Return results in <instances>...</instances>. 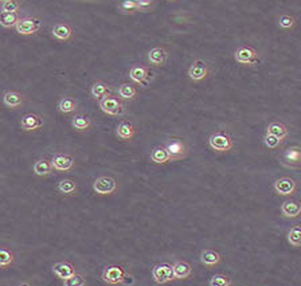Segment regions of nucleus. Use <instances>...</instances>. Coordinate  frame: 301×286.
I'll list each match as a JSON object with an SVG mask.
<instances>
[{
    "label": "nucleus",
    "instance_id": "f257e3e1",
    "mask_svg": "<svg viewBox=\"0 0 301 286\" xmlns=\"http://www.w3.org/2000/svg\"><path fill=\"white\" fill-rule=\"evenodd\" d=\"M209 145L214 152L226 153L234 148V141L226 131H217L209 137Z\"/></svg>",
    "mask_w": 301,
    "mask_h": 286
},
{
    "label": "nucleus",
    "instance_id": "f03ea898",
    "mask_svg": "<svg viewBox=\"0 0 301 286\" xmlns=\"http://www.w3.org/2000/svg\"><path fill=\"white\" fill-rule=\"evenodd\" d=\"M100 109L108 116L118 117L125 113V106L121 102V100L114 97L112 94H106L105 97L100 100Z\"/></svg>",
    "mask_w": 301,
    "mask_h": 286
},
{
    "label": "nucleus",
    "instance_id": "7ed1b4c3",
    "mask_svg": "<svg viewBox=\"0 0 301 286\" xmlns=\"http://www.w3.org/2000/svg\"><path fill=\"white\" fill-rule=\"evenodd\" d=\"M102 281L109 283V285H118V283H124L125 279L128 278V274H126L125 269L120 265H108L105 266L104 270H102Z\"/></svg>",
    "mask_w": 301,
    "mask_h": 286
},
{
    "label": "nucleus",
    "instance_id": "20e7f679",
    "mask_svg": "<svg viewBox=\"0 0 301 286\" xmlns=\"http://www.w3.org/2000/svg\"><path fill=\"white\" fill-rule=\"evenodd\" d=\"M117 189V181L116 179L108 175H102L98 176L96 180L93 181V191L96 192L98 196H108L116 192Z\"/></svg>",
    "mask_w": 301,
    "mask_h": 286
},
{
    "label": "nucleus",
    "instance_id": "39448f33",
    "mask_svg": "<svg viewBox=\"0 0 301 286\" xmlns=\"http://www.w3.org/2000/svg\"><path fill=\"white\" fill-rule=\"evenodd\" d=\"M164 147H166L168 155L171 157V161L182 160L188 155V145L182 139H176V137L168 139Z\"/></svg>",
    "mask_w": 301,
    "mask_h": 286
},
{
    "label": "nucleus",
    "instance_id": "423d86ee",
    "mask_svg": "<svg viewBox=\"0 0 301 286\" xmlns=\"http://www.w3.org/2000/svg\"><path fill=\"white\" fill-rule=\"evenodd\" d=\"M41 26H42V21L38 17H26L21 18L14 27H15V31L18 34L33 35L37 34L41 29Z\"/></svg>",
    "mask_w": 301,
    "mask_h": 286
},
{
    "label": "nucleus",
    "instance_id": "0eeeda50",
    "mask_svg": "<svg viewBox=\"0 0 301 286\" xmlns=\"http://www.w3.org/2000/svg\"><path fill=\"white\" fill-rule=\"evenodd\" d=\"M51 165L53 169L57 172H69L73 171L75 165L74 156L70 153H65V152H58L53 156L51 159Z\"/></svg>",
    "mask_w": 301,
    "mask_h": 286
},
{
    "label": "nucleus",
    "instance_id": "6e6552de",
    "mask_svg": "<svg viewBox=\"0 0 301 286\" xmlns=\"http://www.w3.org/2000/svg\"><path fill=\"white\" fill-rule=\"evenodd\" d=\"M234 59L241 65L246 66H254L259 62L258 51L250 46H241L238 47L234 53Z\"/></svg>",
    "mask_w": 301,
    "mask_h": 286
},
{
    "label": "nucleus",
    "instance_id": "1a4fd4ad",
    "mask_svg": "<svg viewBox=\"0 0 301 286\" xmlns=\"http://www.w3.org/2000/svg\"><path fill=\"white\" fill-rule=\"evenodd\" d=\"M152 278H154V281L156 283H162V285L175 281V275H174V269H172L171 263L162 262V263H158V265L154 266Z\"/></svg>",
    "mask_w": 301,
    "mask_h": 286
},
{
    "label": "nucleus",
    "instance_id": "9d476101",
    "mask_svg": "<svg viewBox=\"0 0 301 286\" xmlns=\"http://www.w3.org/2000/svg\"><path fill=\"white\" fill-rule=\"evenodd\" d=\"M273 189L277 195H281V196H292L296 194L297 183L294 179L289 176L278 177L273 183Z\"/></svg>",
    "mask_w": 301,
    "mask_h": 286
},
{
    "label": "nucleus",
    "instance_id": "9b49d317",
    "mask_svg": "<svg viewBox=\"0 0 301 286\" xmlns=\"http://www.w3.org/2000/svg\"><path fill=\"white\" fill-rule=\"evenodd\" d=\"M281 164L286 168H298L301 165V149L298 145L286 148L281 155Z\"/></svg>",
    "mask_w": 301,
    "mask_h": 286
},
{
    "label": "nucleus",
    "instance_id": "f8f14e48",
    "mask_svg": "<svg viewBox=\"0 0 301 286\" xmlns=\"http://www.w3.org/2000/svg\"><path fill=\"white\" fill-rule=\"evenodd\" d=\"M188 78L194 82H202L203 80H206L210 74V69L207 66V63L202 59H198L195 62L191 63V66L187 70Z\"/></svg>",
    "mask_w": 301,
    "mask_h": 286
},
{
    "label": "nucleus",
    "instance_id": "ddd939ff",
    "mask_svg": "<svg viewBox=\"0 0 301 286\" xmlns=\"http://www.w3.org/2000/svg\"><path fill=\"white\" fill-rule=\"evenodd\" d=\"M43 126V118L37 113H26L21 120L23 132H37Z\"/></svg>",
    "mask_w": 301,
    "mask_h": 286
},
{
    "label": "nucleus",
    "instance_id": "4468645a",
    "mask_svg": "<svg viewBox=\"0 0 301 286\" xmlns=\"http://www.w3.org/2000/svg\"><path fill=\"white\" fill-rule=\"evenodd\" d=\"M149 69L146 66H142V65H133L129 69L130 80L133 81L134 84L142 86V88H145L149 82Z\"/></svg>",
    "mask_w": 301,
    "mask_h": 286
},
{
    "label": "nucleus",
    "instance_id": "2eb2a0df",
    "mask_svg": "<svg viewBox=\"0 0 301 286\" xmlns=\"http://www.w3.org/2000/svg\"><path fill=\"white\" fill-rule=\"evenodd\" d=\"M51 34L54 37L57 41L59 42H67L70 41L71 37H73V29L69 23H65V22H58L53 26L51 29Z\"/></svg>",
    "mask_w": 301,
    "mask_h": 286
},
{
    "label": "nucleus",
    "instance_id": "dca6fc26",
    "mask_svg": "<svg viewBox=\"0 0 301 286\" xmlns=\"http://www.w3.org/2000/svg\"><path fill=\"white\" fill-rule=\"evenodd\" d=\"M2 100H3V104L10 109H18L25 102L23 94L21 92H17V90H7V92H5L3 96H2Z\"/></svg>",
    "mask_w": 301,
    "mask_h": 286
},
{
    "label": "nucleus",
    "instance_id": "f3484780",
    "mask_svg": "<svg viewBox=\"0 0 301 286\" xmlns=\"http://www.w3.org/2000/svg\"><path fill=\"white\" fill-rule=\"evenodd\" d=\"M281 214L284 218L296 219L301 215V203L298 200L288 199L281 204Z\"/></svg>",
    "mask_w": 301,
    "mask_h": 286
},
{
    "label": "nucleus",
    "instance_id": "a211bd4d",
    "mask_svg": "<svg viewBox=\"0 0 301 286\" xmlns=\"http://www.w3.org/2000/svg\"><path fill=\"white\" fill-rule=\"evenodd\" d=\"M222 261V255L217 250H213V248H205L202 250L201 252V263L206 267H215L221 263Z\"/></svg>",
    "mask_w": 301,
    "mask_h": 286
},
{
    "label": "nucleus",
    "instance_id": "6ab92c4d",
    "mask_svg": "<svg viewBox=\"0 0 301 286\" xmlns=\"http://www.w3.org/2000/svg\"><path fill=\"white\" fill-rule=\"evenodd\" d=\"M168 58V53L164 47H154L150 49L149 53H148V61L152 66H156V68H160V66H164L166 62H167Z\"/></svg>",
    "mask_w": 301,
    "mask_h": 286
},
{
    "label": "nucleus",
    "instance_id": "aec40b11",
    "mask_svg": "<svg viewBox=\"0 0 301 286\" xmlns=\"http://www.w3.org/2000/svg\"><path fill=\"white\" fill-rule=\"evenodd\" d=\"M53 273H54L55 277L63 281V279L71 277L75 273V267L71 265L70 262L61 261L53 265Z\"/></svg>",
    "mask_w": 301,
    "mask_h": 286
},
{
    "label": "nucleus",
    "instance_id": "412c9836",
    "mask_svg": "<svg viewBox=\"0 0 301 286\" xmlns=\"http://www.w3.org/2000/svg\"><path fill=\"white\" fill-rule=\"evenodd\" d=\"M116 135H117L118 139L122 140V141H130V140L134 137V135H136V129H134L132 122L124 120V121H121L117 125Z\"/></svg>",
    "mask_w": 301,
    "mask_h": 286
},
{
    "label": "nucleus",
    "instance_id": "4be33fe9",
    "mask_svg": "<svg viewBox=\"0 0 301 286\" xmlns=\"http://www.w3.org/2000/svg\"><path fill=\"white\" fill-rule=\"evenodd\" d=\"M33 171L34 173L37 175V176H49L53 173V165H51V160L46 159V157H43V159H38L33 165Z\"/></svg>",
    "mask_w": 301,
    "mask_h": 286
},
{
    "label": "nucleus",
    "instance_id": "5701e85b",
    "mask_svg": "<svg viewBox=\"0 0 301 286\" xmlns=\"http://www.w3.org/2000/svg\"><path fill=\"white\" fill-rule=\"evenodd\" d=\"M172 269H174V275H175V279H186L191 275L193 273V267L188 263L187 261H176L174 265H172Z\"/></svg>",
    "mask_w": 301,
    "mask_h": 286
},
{
    "label": "nucleus",
    "instance_id": "b1692460",
    "mask_svg": "<svg viewBox=\"0 0 301 286\" xmlns=\"http://www.w3.org/2000/svg\"><path fill=\"white\" fill-rule=\"evenodd\" d=\"M93 122L92 120L85 116V114H75L74 117L71 118V126L73 129L77 132H86L92 128Z\"/></svg>",
    "mask_w": 301,
    "mask_h": 286
},
{
    "label": "nucleus",
    "instance_id": "393cba45",
    "mask_svg": "<svg viewBox=\"0 0 301 286\" xmlns=\"http://www.w3.org/2000/svg\"><path fill=\"white\" fill-rule=\"evenodd\" d=\"M266 133H270V135L276 136L278 139H281L284 141V139H286L289 135V129L288 126L282 124L280 121H273L270 122L266 128Z\"/></svg>",
    "mask_w": 301,
    "mask_h": 286
},
{
    "label": "nucleus",
    "instance_id": "a878e982",
    "mask_svg": "<svg viewBox=\"0 0 301 286\" xmlns=\"http://www.w3.org/2000/svg\"><path fill=\"white\" fill-rule=\"evenodd\" d=\"M106 94H110V86L104 81H96L90 88V97L93 100H101Z\"/></svg>",
    "mask_w": 301,
    "mask_h": 286
},
{
    "label": "nucleus",
    "instance_id": "bb28decb",
    "mask_svg": "<svg viewBox=\"0 0 301 286\" xmlns=\"http://www.w3.org/2000/svg\"><path fill=\"white\" fill-rule=\"evenodd\" d=\"M57 189L65 196H73V195L77 194L78 185L73 179H62V180L58 181Z\"/></svg>",
    "mask_w": 301,
    "mask_h": 286
},
{
    "label": "nucleus",
    "instance_id": "cd10ccee",
    "mask_svg": "<svg viewBox=\"0 0 301 286\" xmlns=\"http://www.w3.org/2000/svg\"><path fill=\"white\" fill-rule=\"evenodd\" d=\"M150 160L155 164H167L171 161L166 147H156L150 151Z\"/></svg>",
    "mask_w": 301,
    "mask_h": 286
},
{
    "label": "nucleus",
    "instance_id": "c85d7f7f",
    "mask_svg": "<svg viewBox=\"0 0 301 286\" xmlns=\"http://www.w3.org/2000/svg\"><path fill=\"white\" fill-rule=\"evenodd\" d=\"M118 96L120 100H125V101H132L137 96V89L134 88V85L129 82H124L118 86Z\"/></svg>",
    "mask_w": 301,
    "mask_h": 286
},
{
    "label": "nucleus",
    "instance_id": "c756f323",
    "mask_svg": "<svg viewBox=\"0 0 301 286\" xmlns=\"http://www.w3.org/2000/svg\"><path fill=\"white\" fill-rule=\"evenodd\" d=\"M58 110L63 114L75 113L78 110V101L71 97H63L58 102Z\"/></svg>",
    "mask_w": 301,
    "mask_h": 286
},
{
    "label": "nucleus",
    "instance_id": "7c9ffc66",
    "mask_svg": "<svg viewBox=\"0 0 301 286\" xmlns=\"http://www.w3.org/2000/svg\"><path fill=\"white\" fill-rule=\"evenodd\" d=\"M19 19H21L19 13H7V11H2L0 13V26L5 27V29L14 27Z\"/></svg>",
    "mask_w": 301,
    "mask_h": 286
},
{
    "label": "nucleus",
    "instance_id": "2f4dec72",
    "mask_svg": "<svg viewBox=\"0 0 301 286\" xmlns=\"http://www.w3.org/2000/svg\"><path fill=\"white\" fill-rule=\"evenodd\" d=\"M15 262V255L9 248L0 247V269H9Z\"/></svg>",
    "mask_w": 301,
    "mask_h": 286
},
{
    "label": "nucleus",
    "instance_id": "473e14b6",
    "mask_svg": "<svg viewBox=\"0 0 301 286\" xmlns=\"http://www.w3.org/2000/svg\"><path fill=\"white\" fill-rule=\"evenodd\" d=\"M288 242L293 247H300L301 246V228L300 226H293L288 231Z\"/></svg>",
    "mask_w": 301,
    "mask_h": 286
},
{
    "label": "nucleus",
    "instance_id": "72a5a7b5",
    "mask_svg": "<svg viewBox=\"0 0 301 286\" xmlns=\"http://www.w3.org/2000/svg\"><path fill=\"white\" fill-rule=\"evenodd\" d=\"M210 286H230L233 285V279L226 274H215L209 281Z\"/></svg>",
    "mask_w": 301,
    "mask_h": 286
},
{
    "label": "nucleus",
    "instance_id": "f704fd0d",
    "mask_svg": "<svg viewBox=\"0 0 301 286\" xmlns=\"http://www.w3.org/2000/svg\"><path fill=\"white\" fill-rule=\"evenodd\" d=\"M118 10L122 14H134L137 11V3L133 0H120L118 3Z\"/></svg>",
    "mask_w": 301,
    "mask_h": 286
},
{
    "label": "nucleus",
    "instance_id": "c9c22d12",
    "mask_svg": "<svg viewBox=\"0 0 301 286\" xmlns=\"http://www.w3.org/2000/svg\"><path fill=\"white\" fill-rule=\"evenodd\" d=\"M62 283L65 286H84L86 285V279H85V277L82 274H78L75 271L71 277L63 279Z\"/></svg>",
    "mask_w": 301,
    "mask_h": 286
},
{
    "label": "nucleus",
    "instance_id": "e433bc0d",
    "mask_svg": "<svg viewBox=\"0 0 301 286\" xmlns=\"http://www.w3.org/2000/svg\"><path fill=\"white\" fill-rule=\"evenodd\" d=\"M263 143H265V145H266L269 149H277V148H280V145L282 144V140L276 137V136L270 135V133H266V135L263 136Z\"/></svg>",
    "mask_w": 301,
    "mask_h": 286
},
{
    "label": "nucleus",
    "instance_id": "4c0bfd02",
    "mask_svg": "<svg viewBox=\"0 0 301 286\" xmlns=\"http://www.w3.org/2000/svg\"><path fill=\"white\" fill-rule=\"evenodd\" d=\"M296 25V19L290 15H281L278 18V26L282 30H292Z\"/></svg>",
    "mask_w": 301,
    "mask_h": 286
},
{
    "label": "nucleus",
    "instance_id": "58836bf2",
    "mask_svg": "<svg viewBox=\"0 0 301 286\" xmlns=\"http://www.w3.org/2000/svg\"><path fill=\"white\" fill-rule=\"evenodd\" d=\"M19 9H21V0H5L2 5V11L7 13H18Z\"/></svg>",
    "mask_w": 301,
    "mask_h": 286
},
{
    "label": "nucleus",
    "instance_id": "ea45409f",
    "mask_svg": "<svg viewBox=\"0 0 301 286\" xmlns=\"http://www.w3.org/2000/svg\"><path fill=\"white\" fill-rule=\"evenodd\" d=\"M154 6V0H138L137 2V11H148L150 10V7Z\"/></svg>",
    "mask_w": 301,
    "mask_h": 286
},
{
    "label": "nucleus",
    "instance_id": "a19ab883",
    "mask_svg": "<svg viewBox=\"0 0 301 286\" xmlns=\"http://www.w3.org/2000/svg\"><path fill=\"white\" fill-rule=\"evenodd\" d=\"M133 2H136V3H137V2H138V0H133Z\"/></svg>",
    "mask_w": 301,
    "mask_h": 286
},
{
    "label": "nucleus",
    "instance_id": "79ce46f5",
    "mask_svg": "<svg viewBox=\"0 0 301 286\" xmlns=\"http://www.w3.org/2000/svg\"><path fill=\"white\" fill-rule=\"evenodd\" d=\"M171 2H175V0H171Z\"/></svg>",
    "mask_w": 301,
    "mask_h": 286
},
{
    "label": "nucleus",
    "instance_id": "37998d69",
    "mask_svg": "<svg viewBox=\"0 0 301 286\" xmlns=\"http://www.w3.org/2000/svg\"><path fill=\"white\" fill-rule=\"evenodd\" d=\"M2 2H5V0H2Z\"/></svg>",
    "mask_w": 301,
    "mask_h": 286
}]
</instances>
